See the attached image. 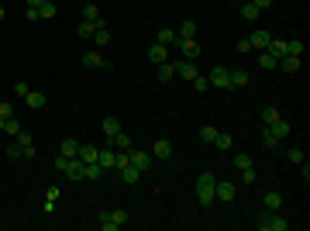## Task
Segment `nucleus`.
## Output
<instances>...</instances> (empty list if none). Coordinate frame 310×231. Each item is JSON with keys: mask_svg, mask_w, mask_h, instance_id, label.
Here are the masks:
<instances>
[{"mask_svg": "<svg viewBox=\"0 0 310 231\" xmlns=\"http://www.w3.org/2000/svg\"><path fill=\"white\" fill-rule=\"evenodd\" d=\"M214 183H217V176L214 173H200L196 176L193 193H196V200H200V207H214Z\"/></svg>", "mask_w": 310, "mask_h": 231, "instance_id": "nucleus-1", "label": "nucleus"}, {"mask_svg": "<svg viewBox=\"0 0 310 231\" xmlns=\"http://www.w3.org/2000/svg\"><path fill=\"white\" fill-rule=\"evenodd\" d=\"M255 228H259V231H286L289 221L279 218V210H262V214H259V221H255Z\"/></svg>", "mask_w": 310, "mask_h": 231, "instance_id": "nucleus-2", "label": "nucleus"}, {"mask_svg": "<svg viewBox=\"0 0 310 231\" xmlns=\"http://www.w3.org/2000/svg\"><path fill=\"white\" fill-rule=\"evenodd\" d=\"M127 221H131V218H127V210L124 207H114V210H103V214H100V228L103 231H117V228H124Z\"/></svg>", "mask_w": 310, "mask_h": 231, "instance_id": "nucleus-3", "label": "nucleus"}, {"mask_svg": "<svg viewBox=\"0 0 310 231\" xmlns=\"http://www.w3.org/2000/svg\"><path fill=\"white\" fill-rule=\"evenodd\" d=\"M238 197V186L231 183V180H217L214 183V200H221V204H231Z\"/></svg>", "mask_w": 310, "mask_h": 231, "instance_id": "nucleus-4", "label": "nucleus"}, {"mask_svg": "<svg viewBox=\"0 0 310 231\" xmlns=\"http://www.w3.org/2000/svg\"><path fill=\"white\" fill-rule=\"evenodd\" d=\"M207 80H210V86L231 90V69H228V66H214V69L207 73Z\"/></svg>", "mask_w": 310, "mask_h": 231, "instance_id": "nucleus-5", "label": "nucleus"}, {"mask_svg": "<svg viewBox=\"0 0 310 231\" xmlns=\"http://www.w3.org/2000/svg\"><path fill=\"white\" fill-rule=\"evenodd\" d=\"M83 66L86 69H103V73H111V59H103L97 48L93 52H83Z\"/></svg>", "mask_w": 310, "mask_h": 231, "instance_id": "nucleus-6", "label": "nucleus"}, {"mask_svg": "<svg viewBox=\"0 0 310 231\" xmlns=\"http://www.w3.org/2000/svg\"><path fill=\"white\" fill-rule=\"evenodd\" d=\"M127 162H131V166H138V169H141V173H145V169H152V152H141V149H127Z\"/></svg>", "mask_w": 310, "mask_h": 231, "instance_id": "nucleus-7", "label": "nucleus"}, {"mask_svg": "<svg viewBox=\"0 0 310 231\" xmlns=\"http://www.w3.org/2000/svg\"><path fill=\"white\" fill-rule=\"evenodd\" d=\"M176 48L183 52V59H190V62H196L200 59V45H196V38H179L176 42Z\"/></svg>", "mask_w": 310, "mask_h": 231, "instance_id": "nucleus-8", "label": "nucleus"}, {"mask_svg": "<svg viewBox=\"0 0 310 231\" xmlns=\"http://www.w3.org/2000/svg\"><path fill=\"white\" fill-rule=\"evenodd\" d=\"M269 38H272V31H269V28H259V31H252V38H248V45H252V52H265V45H269Z\"/></svg>", "mask_w": 310, "mask_h": 231, "instance_id": "nucleus-9", "label": "nucleus"}, {"mask_svg": "<svg viewBox=\"0 0 310 231\" xmlns=\"http://www.w3.org/2000/svg\"><path fill=\"white\" fill-rule=\"evenodd\" d=\"M97 162H100V169H103V173H111V169H117V149H114V145H111V149H100Z\"/></svg>", "mask_w": 310, "mask_h": 231, "instance_id": "nucleus-10", "label": "nucleus"}, {"mask_svg": "<svg viewBox=\"0 0 310 231\" xmlns=\"http://www.w3.org/2000/svg\"><path fill=\"white\" fill-rule=\"evenodd\" d=\"M172 69H176V76H183V80H193V76H200L196 62H190V59H179V62H172Z\"/></svg>", "mask_w": 310, "mask_h": 231, "instance_id": "nucleus-11", "label": "nucleus"}, {"mask_svg": "<svg viewBox=\"0 0 310 231\" xmlns=\"http://www.w3.org/2000/svg\"><path fill=\"white\" fill-rule=\"evenodd\" d=\"M62 173L69 176V180H76V183H83V159L76 155V159H66V166H62Z\"/></svg>", "mask_w": 310, "mask_h": 231, "instance_id": "nucleus-12", "label": "nucleus"}, {"mask_svg": "<svg viewBox=\"0 0 310 231\" xmlns=\"http://www.w3.org/2000/svg\"><path fill=\"white\" fill-rule=\"evenodd\" d=\"M152 159L169 162V159H172V141H169V138H159V141H155V149H152Z\"/></svg>", "mask_w": 310, "mask_h": 231, "instance_id": "nucleus-13", "label": "nucleus"}, {"mask_svg": "<svg viewBox=\"0 0 310 231\" xmlns=\"http://www.w3.org/2000/svg\"><path fill=\"white\" fill-rule=\"evenodd\" d=\"M21 100H24L28 107H34V111H42V107L48 104V97H45V93H38V90H28V93L21 97Z\"/></svg>", "mask_w": 310, "mask_h": 231, "instance_id": "nucleus-14", "label": "nucleus"}, {"mask_svg": "<svg viewBox=\"0 0 310 231\" xmlns=\"http://www.w3.org/2000/svg\"><path fill=\"white\" fill-rule=\"evenodd\" d=\"M59 155L76 159V155H80V141H76V138H62V145H59Z\"/></svg>", "mask_w": 310, "mask_h": 231, "instance_id": "nucleus-15", "label": "nucleus"}, {"mask_svg": "<svg viewBox=\"0 0 310 231\" xmlns=\"http://www.w3.org/2000/svg\"><path fill=\"white\" fill-rule=\"evenodd\" d=\"M83 21H93L97 24V28H103V17H100V7H97V4H86V7H83Z\"/></svg>", "mask_w": 310, "mask_h": 231, "instance_id": "nucleus-16", "label": "nucleus"}, {"mask_svg": "<svg viewBox=\"0 0 310 231\" xmlns=\"http://www.w3.org/2000/svg\"><path fill=\"white\" fill-rule=\"evenodd\" d=\"M117 173H121V183H138V176H141V169H138V166H131V162H127V166H121V169H117Z\"/></svg>", "mask_w": 310, "mask_h": 231, "instance_id": "nucleus-17", "label": "nucleus"}, {"mask_svg": "<svg viewBox=\"0 0 310 231\" xmlns=\"http://www.w3.org/2000/svg\"><path fill=\"white\" fill-rule=\"evenodd\" d=\"M279 207H283V193L269 190V193L262 197V210H279Z\"/></svg>", "mask_w": 310, "mask_h": 231, "instance_id": "nucleus-18", "label": "nucleus"}, {"mask_svg": "<svg viewBox=\"0 0 310 231\" xmlns=\"http://www.w3.org/2000/svg\"><path fill=\"white\" fill-rule=\"evenodd\" d=\"M269 131H272L276 138L283 141V138H289V121H283V117H276L272 125H269Z\"/></svg>", "mask_w": 310, "mask_h": 231, "instance_id": "nucleus-19", "label": "nucleus"}, {"mask_svg": "<svg viewBox=\"0 0 310 231\" xmlns=\"http://www.w3.org/2000/svg\"><path fill=\"white\" fill-rule=\"evenodd\" d=\"M14 138H17V145H21V149H24V155L31 159V155H34V141H31V135H28V131H24V128H21V131H17Z\"/></svg>", "mask_w": 310, "mask_h": 231, "instance_id": "nucleus-20", "label": "nucleus"}, {"mask_svg": "<svg viewBox=\"0 0 310 231\" xmlns=\"http://www.w3.org/2000/svg\"><path fill=\"white\" fill-rule=\"evenodd\" d=\"M166 56H169V45H159V42H155V45L149 48V59L155 62V66H162V62H166Z\"/></svg>", "mask_w": 310, "mask_h": 231, "instance_id": "nucleus-21", "label": "nucleus"}, {"mask_svg": "<svg viewBox=\"0 0 310 231\" xmlns=\"http://www.w3.org/2000/svg\"><path fill=\"white\" fill-rule=\"evenodd\" d=\"M155 42H159V45H176V42H179V35H176L172 28H159V35H155Z\"/></svg>", "mask_w": 310, "mask_h": 231, "instance_id": "nucleus-22", "label": "nucleus"}, {"mask_svg": "<svg viewBox=\"0 0 310 231\" xmlns=\"http://www.w3.org/2000/svg\"><path fill=\"white\" fill-rule=\"evenodd\" d=\"M259 14H262V11L255 7L252 0H241V17H245V21H259Z\"/></svg>", "mask_w": 310, "mask_h": 231, "instance_id": "nucleus-23", "label": "nucleus"}, {"mask_svg": "<svg viewBox=\"0 0 310 231\" xmlns=\"http://www.w3.org/2000/svg\"><path fill=\"white\" fill-rule=\"evenodd\" d=\"M265 52H272L276 59H283V56H286V42H283V38H269V45H265Z\"/></svg>", "mask_w": 310, "mask_h": 231, "instance_id": "nucleus-24", "label": "nucleus"}, {"mask_svg": "<svg viewBox=\"0 0 310 231\" xmlns=\"http://www.w3.org/2000/svg\"><path fill=\"white\" fill-rule=\"evenodd\" d=\"M117 131H124L121 121H117V117H103V135H107V138H114Z\"/></svg>", "mask_w": 310, "mask_h": 231, "instance_id": "nucleus-25", "label": "nucleus"}, {"mask_svg": "<svg viewBox=\"0 0 310 231\" xmlns=\"http://www.w3.org/2000/svg\"><path fill=\"white\" fill-rule=\"evenodd\" d=\"M279 69L283 73H297L300 69V56H283L279 59Z\"/></svg>", "mask_w": 310, "mask_h": 231, "instance_id": "nucleus-26", "label": "nucleus"}, {"mask_svg": "<svg viewBox=\"0 0 310 231\" xmlns=\"http://www.w3.org/2000/svg\"><path fill=\"white\" fill-rule=\"evenodd\" d=\"M97 155H100L97 145H83V141H80V159L83 162H97Z\"/></svg>", "mask_w": 310, "mask_h": 231, "instance_id": "nucleus-27", "label": "nucleus"}, {"mask_svg": "<svg viewBox=\"0 0 310 231\" xmlns=\"http://www.w3.org/2000/svg\"><path fill=\"white\" fill-rule=\"evenodd\" d=\"M93 42H97V48L111 45V28H107V24H103V28H97V31H93Z\"/></svg>", "mask_w": 310, "mask_h": 231, "instance_id": "nucleus-28", "label": "nucleus"}, {"mask_svg": "<svg viewBox=\"0 0 310 231\" xmlns=\"http://www.w3.org/2000/svg\"><path fill=\"white\" fill-rule=\"evenodd\" d=\"M262 145H265V149H279V138L269 131V125H262Z\"/></svg>", "mask_w": 310, "mask_h": 231, "instance_id": "nucleus-29", "label": "nucleus"}, {"mask_svg": "<svg viewBox=\"0 0 310 231\" xmlns=\"http://www.w3.org/2000/svg\"><path fill=\"white\" fill-rule=\"evenodd\" d=\"M38 17H42V21H52V17H56V4H52V0H45V4L38 7Z\"/></svg>", "mask_w": 310, "mask_h": 231, "instance_id": "nucleus-30", "label": "nucleus"}, {"mask_svg": "<svg viewBox=\"0 0 310 231\" xmlns=\"http://www.w3.org/2000/svg\"><path fill=\"white\" fill-rule=\"evenodd\" d=\"M214 138H217V128H214V125H204V128H200V141L214 145Z\"/></svg>", "mask_w": 310, "mask_h": 231, "instance_id": "nucleus-31", "label": "nucleus"}, {"mask_svg": "<svg viewBox=\"0 0 310 231\" xmlns=\"http://www.w3.org/2000/svg\"><path fill=\"white\" fill-rule=\"evenodd\" d=\"M259 66H262V69H276V66H279V59H276L272 52H262V56H259Z\"/></svg>", "mask_w": 310, "mask_h": 231, "instance_id": "nucleus-32", "label": "nucleus"}, {"mask_svg": "<svg viewBox=\"0 0 310 231\" xmlns=\"http://www.w3.org/2000/svg\"><path fill=\"white\" fill-rule=\"evenodd\" d=\"M231 86H248V73L245 69H231Z\"/></svg>", "mask_w": 310, "mask_h": 231, "instance_id": "nucleus-33", "label": "nucleus"}, {"mask_svg": "<svg viewBox=\"0 0 310 231\" xmlns=\"http://www.w3.org/2000/svg\"><path fill=\"white\" fill-rule=\"evenodd\" d=\"M111 145H114V149H131V135H124V131H117L114 138H111Z\"/></svg>", "mask_w": 310, "mask_h": 231, "instance_id": "nucleus-34", "label": "nucleus"}, {"mask_svg": "<svg viewBox=\"0 0 310 231\" xmlns=\"http://www.w3.org/2000/svg\"><path fill=\"white\" fill-rule=\"evenodd\" d=\"M176 35H179V38H193V35H196V21H183Z\"/></svg>", "mask_w": 310, "mask_h": 231, "instance_id": "nucleus-35", "label": "nucleus"}, {"mask_svg": "<svg viewBox=\"0 0 310 231\" xmlns=\"http://www.w3.org/2000/svg\"><path fill=\"white\" fill-rule=\"evenodd\" d=\"M172 76H176V69H172V62H162V66H159V83H169Z\"/></svg>", "mask_w": 310, "mask_h": 231, "instance_id": "nucleus-36", "label": "nucleus"}, {"mask_svg": "<svg viewBox=\"0 0 310 231\" xmlns=\"http://www.w3.org/2000/svg\"><path fill=\"white\" fill-rule=\"evenodd\" d=\"M17 131H21V121H17V117H7V121H4V135H17Z\"/></svg>", "mask_w": 310, "mask_h": 231, "instance_id": "nucleus-37", "label": "nucleus"}, {"mask_svg": "<svg viewBox=\"0 0 310 231\" xmlns=\"http://www.w3.org/2000/svg\"><path fill=\"white\" fill-rule=\"evenodd\" d=\"M190 83H193V90H196V93H204V90H210V80H207L204 73H200V76H193V80H190Z\"/></svg>", "mask_w": 310, "mask_h": 231, "instance_id": "nucleus-38", "label": "nucleus"}, {"mask_svg": "<svg viewBox=\"0 0 310 231\" xmlns=\"http://www.w3.org/2000/svg\"><path fill=\"white\" fill-rule=\"evenodd\" d=\"M76 31H80V38H93L97 24H93V21H80V28H76Z\"/></svg>", "mask_w": 310, "mask_h": 231, "instance_id": "nucleus-39", "label": "nucleus"}, {"mask_svg": "<svg viewBox=\"0 0 310 231\" xmlns=\"http://www.w3.org/2000/svg\"><path fill=\"white\" fill-rule=\"evenodd\" d=\"M214 145H217L221 152H231V135H224V131H217V138H214Z\"/></svg>", "mask_w": 310, "mask_h": 231, "instance_id": "nucleus-40", "label": "nucleus"}, {"mask_svg": "<svg viewBox=\"0 0 310 231\" xmlns=\"http://www.w3.org/2000/svg\"><path fill=\"white\" fill-rule=\"evenodd\" d=\"M286 56H303V42H300V38L286 42Z\"/></svg>", "mask_w": 310, "mask_h": 231, "instance_id": "nucleus-41", "label": "nucleus"}, {"mask_svg": "<svg viewBox=\"0 0 310 231\" xmlns=\"http://www.w3.org/2000/svg\"><path fill=\"white\" fill-rule=\"evenodd\" d=\"M234 166H238V173H241V169H252V159H248V155H241V152H238V155H234Z\"/></svg>", "mask_w": 310, "mask_h": 231, "instance_id": "nucleus-42", "label": "nucleus"}, {"mask_svg": "<svg viewBox=\"0 0 310 231\" xmlns=\"http://www.w3.org/2000/svg\"><path fill=\"white\" fill-rule=\"evenodd\" d=\"M276 117H279V111H276V107H265L262 111V125H272Z\"/></svg>", "mask_w": 310, "mask_h": 231, "instance_id": "nucleus-43", "label": "nucleus"}, {"mask_svg": "<svg viewBox=\"0 0 310 231\" xmlns=\"http://www.w3.org/2000/svg\"><path fill=\"white\" fill-rule=\"evenodd\" d=\"M286 155H289V162H297V166L303 162V149H297V145H293V149H289Z\"/></svg>", "mask_w": 310, "mask_h": 231, "instance_id": "nucleus-44", "label": "nucleus"}, {"mask_svg": "<svg viewBox=\"0 0 310 231\" xmlns=\"http://www.w3.org/2000/svg\"><path fill=\"white\" fill-rule=\"evenodd\" d=\"M7 155H11V159H21V155H24V149L17 145V141H14V145H7Z\"/></svg>", "mask_w": 310, "mask_h": 231, "instance_id": "nucleus-45", "label": "nucleus"}, {"mask_svg": "<svg viewBox=\"0 0 310 231\" xmlns=\"http://www.w3.org/2000/svg\"><path fill=\"white\" fill-rule=\"evenodd\" d=\"M59 193H62L59 186H48V190H45V200H48V204H56V200H59Z\"/></svg>", "mask_w": 310, "mask_h": 231, "instance_id": "nucleus-46", "label": "nucleus"}, {"mask_svg": "<svg viewBox=\"0 0 310 231\" xmlns=\"http://www.w3.org/2000/svg\"><path fill=\"white\" fill-rule=\"evenodd\" d=\"M0 117H14V107L11 104H0Z\"/></svg>", "mask_w": 310, "mask_h": 231, "instance_id": "nucleus-47", "label": "nucleus"}, {"mask_svg": "<svg viewBox=\"0 0 310 231\" xmlns=\"http://www.w3.org/2000/svg\"><path fill=\"white\" fill-rule=\"evenodd\" d=\"M255 7H259V11H269V7H272V0H252Z\"/></svg>", "mask_w": 310, "mask_h": 231, "instance_id": "nucleus-48", "label": "nucleus"}, {"mask_svg": "<svg viewBox=\"0 0 310 231\" xmlns=\"http://www.w3.org/2000/svg\"><path fill=\"white\" fill-rule=\"evenodd\" d=\"M42 4H45V0H28V7H42Z\"/></svg>", "mask_w": 310, "mask_h": 231, "instance_id": "nucleus-49", "label": "nucleus"}, {"mask_svg": "<svg viewBox=\"0 0 310 231\" xmlns=\"http://www.w3.org/2000/svg\"><path fill=\"white\" fill-rule=\"evenodd\" d=\"M4 121H7V117H0V135H4Z\"/></svg>", "mask_w": 310, "mask_h": 231, "instance_id": "nucleus-50", "label": "nucleus"}, {"mask_svg": "<svg viewBox=\"0 0 310 231\" xmlns=\"http://www.w3.org/2000/svg\"><path fill=\"white\" fill-rule=\"evenodd\" d=\"M0 21H4V4H0Z\"/></svg>", "mask_w": 310, "mask_h": 231, "instance_id": "nucleus-51", "label": "nucleus"}]
</instances>
